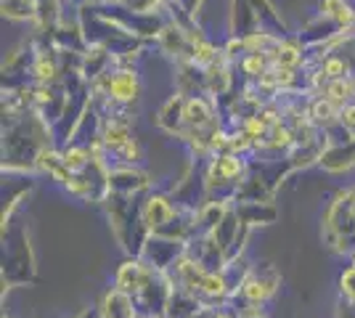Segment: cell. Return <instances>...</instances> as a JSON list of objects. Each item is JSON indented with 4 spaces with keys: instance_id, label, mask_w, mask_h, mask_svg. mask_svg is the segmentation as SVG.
<instances>
[{
    "instance_id": "3957f363",
    "label": "cell",
    "mask_w": 355,
    "mask_h": 318,
    "mask_svg": "<svg viewBox=\"0 0 355 318\" xmlns=\"http://www.w3.org/2000/svg\"><path fill=\"white\" fill-rule=\"evenodd\" d=\"M189 244L186 242H178V239H164V236H148L146 247L141 252V260L151 265L154 271L167 273L178 260L186 255Z\"/></svg>"
},
{
    "instance_id": "277c9868",
    "label": "cell",
    "mask_w": 355,
    "mask_h": 318,
    "mask_svg": "<svg viewBox=\"0 0 355 318\" xmlns=\"http://www.w3.org/2000/svg\"><path fill=\"white\" fill-rule=\"evenodd\" d=\"M98 318H141V313H138L133 294H128V292H122L117 287H109L101 294Z\"/></svg>"
},
{
    "instance_id": "6da1fadb",
    "label": "cell",
    "mask_w": 355,
    "mask_h": 318,
    "mask_svg": "<svg viewBox=\"0 0 355 318\" xmlns=\"http://www.w3.org/2000/svg\"><path fill=\"white\" fill-rule=\"evenodd\" d=\"M279 287H282V273L276 271V265L273 263H260V265H252L250 273L244 276V281H241V287H239L231 303L239 305L236 310H241V308H266L276 297Z\"/></svg>"
},
{
    "instance_id": "8fae6325",
    "label": "cell",
    "mask_w": 355,
    "mask_h": 318,
    "mask_svg": "<svg viewBox=\"0 0 355 318\" xmlns=\"http://www.w3.org/2000/svg\"><path fill=\"white\" fill-rule=\"evenodd\" d=\"M334 318H355V308L350 303L340 300V303H337V310H334Z\"/></svg>"
},
{
    "instance_id": "7a4b0ae2",
    "label": "cell",
    "mask_w": 355,
    "mask_h": 318,
    "mask_svg": "<svg viewBox=\"0 0 355 318\" xmlns=\"http://www.w3.org/2000/svg\"><path fill=\"white\" fill-rule=\"evenodd\" d=\"M35 279V258H32L30 242L24 231H8L6 233V249H3V287H21Z\"/></svg>"
},
{
    "instance_id": "9c48e42d",
    "label": "cell",
    "mask_w": 355,
    "mask_h": 318,
    "mask_svg": "<svg viewBox=\"0 0 355 318\" xmlns=\"http://www.w3.org/2000/svg\"><path fill=\"white\" fill-rule=\"evenodd\" d=\"M183 117L189 125H196V127H202L205 122L209 120V106L202 101V98H193L186 104V112H183Z\"/></svg>"
},
{
    "instance_id": "7c38bea8",
    "label": "cell",
    "mask_w": 355,
    "mask_h": 318,
    "mask_svg": "<svg viewBox=\"0 0 355 318\" xmlns=\"http://www.w3.org/2000/svg\"><path fill=\"white\" fill-rule=\"evenodd\" d=\"M342 122L355 130V106H350V109H345V112H342Z\"/></svg>"
},
{
    "instance_id": "ba28073f",
    "label": "cell",
    "mask_w": 355,
    "mask_h": 318,
    "mask_svg": "<svg viewBox=\"0 0 355 318\" xmlns=\"http://www.w3.org/2000/svg\"><path fill=\"white\" fill-rule=\"evenodd\" d=\"M112 93H114V98H119V101H130V98H135V93H138L135 77L130 75V72H119V75L112 80Z\"/></svg>"
},
{
    "instance_id": "5b68a950",
    "label": "cell",
    "mask_w": 355,
    "mask_h": 318,
    "mask_svg": "<svg viewBox=\"0 0 355 318\" xmlns=\"http://www.w3.org/2000/svg\"><path fill=\"white\" fill-rule=\"evenodd\" d=\"M151 271H154V268H151V265H146L141 258L125 260L117 271H114V287L135 297V294L144 289V284L148 281Z\"/></svg>"
},
{
    "instance_id": "8992f818",
    "label": "cell",
    "mask_w": 355,
    "mask_h": 318,
    "mask_svg": "<svg viewBox=\"0 0 355 318\" xmlns=\"http://www.w3.org/2000/svg\"><path fill=\"white\" fill-rule=\"evenodd\" d=\"M106 186H109V191H114L117 197H130L133 191L146 186V175L133 173V170H114V173L106 175Z\"/></svg>"
},
{
    "instance_id": "4fadbf2b",
    "label": "cell",
    "mask_w": 355,
    "mask_h": 318,
    "mask_svg": "<svg viewBox=\"0 0 355 318\" xmlns=\"http://www.w3.org/2000/svg\"><path fill=\"white\" fill-rule=\"evenodd\" d=\"M74 318H98V308H85V310H80Z\"/></svg>"
},
{
    "instance_id": "30bf717a",
    "label": "cell",
    "mask_w": 355,
    "mask_h": 318,
    "mask_svg": "<svg viewBox=\"0 0 355 318\" xmlns=\"http://www.w3.org/2000/svg\"><path fill=\"white\" fill-rule=\"evenodd\" d=\"M236 318H270L263 310V308H241V310H236Z\"/></svg>"
},
{
    "instance_id": "52a82bcc",
    "label": "cell",
    "mask_w": 355,
    "mask_h": 318,
    "mask_svg": "<svg viewBox=\"0 0 355 318\" xmlns=\"http://www.w3.org/2000/svg\"><path fill=\"white\" fill-rule=\"evenodd\" d=\"M236 215L241 226H257V223H273L276 220V207L268 202H241L236 207Z\"/></svg>"
},
{
    "instance_id": "5bb4252c",
    "label": "cell",
    "mask_w": 355,
    "mask_h": 318,
    "mask_svg": "<svg viewBox=\"0 0 355 318\" xmlns=\"http://www.w3.org/2000/svg\"><path fill=\"white\" fill-rule=\"evenodd\" d=\"M3 318H14V316H3Z\"/></svg>"
}]
</instances>
